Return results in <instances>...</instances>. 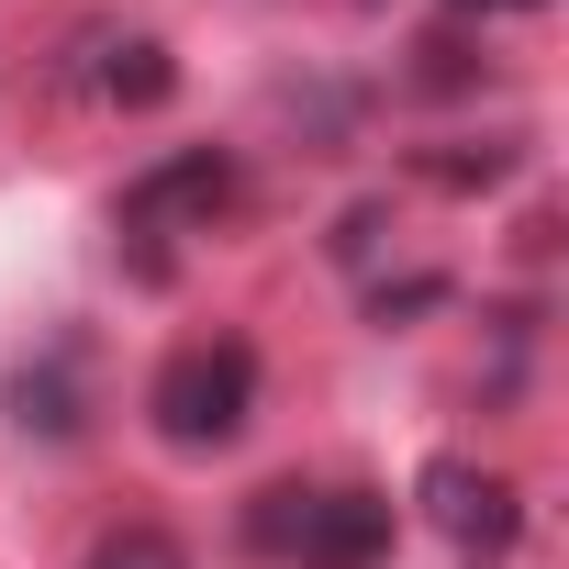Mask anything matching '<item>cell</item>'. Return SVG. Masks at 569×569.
Returning a JSON list of instances; mask_svg holds the SVG:
<instances>
[{"label": "cell", "instance_id": "6da1fadb", "mask_svg": "<svg viewBox=\"0 0 569 569\" xmlns=\"http://www.w3.org/2000/svg\"><path fill=\"white\" fill-rule=\"evenodd\" d=\"M246 547L279 569H380L391 558V502L358 480H279L246 502Z\"/></svg>", "mask_w": 569, "mask_h": 569}, {"label": "cell", "instance_id": "7a4b0ae2", "mask_svg": "<svg viewBox=\"0 0 569 569\" xmlns=\"http://www.w3.org/2000/svg\"><path fill=\"white\" fill-rule=\"evenodd\" d=\"M223 212H234V157H223V146H179V157H157L146 179H123L112 234H123L134 279H168V268H179V246H190V234H212Z\"/></svg>", "mask_w": 569, "mask_h": 569}, {"label": "cell", "instance_id": "3957f363", "mask_svg": "<svg viewBox=\"0 0 569 569\" xmlns=\"http://www.w3.org/2000/svg\"><path fill=\"white\" fill-rule=\"evenodd\" d=\"M146 413L168 447H234L257 413V347L246 336H190L168 347V369L146 380Z\"/></svg>", "mask_w": 569, "mask_h": 569}, {"label": "cell", "instance_id": "277c9868", "mask_svg": "<svg viewBox=\"0 0 569 569\" xmlns=\"http://www.w3.org/2000/svg\"><path fill=\"white\" fill-rule=\"evenodd\" d=\"M425 513H436V536L458 547V569H502V558H513V536H525L513 480H502V469H480V458H436V469H425Z\"/></svg>", "mask_w": 569, "mask_h": 569}, {"label": "cell", "instance_id": "5b68a950", "mask_svg": "<svg viewBox=\"0 0 569 569\" xmlns=\"http://www.w3.org/2000/svg\"><path fill=\"white\" fill-rule=\"evenodd\" d=\"M79 90H90L101 112H157V101L179 90V68H168V46H157L146 23H90V34H79Z\"/></svg>", "mask_w": 569, "mask_h": 569}, {"label": "cell", "instance_id": "8992f818", "mask_svg": "<svg viewBox=\"0 0 569 569\" xmlns=\"http://www.w3.org/2000/svg\"><path fill=\"white\" fill-rule=\"evenodd\" d=\"M12 425H23V436H79V347H46V358L12 380Z\"/></svg>", "mask_w": 569, "mask_h": 569}, {"label": "cell", "instance_id": "52a82bcc", "mask_svg": "<svg viewBox=\"0 0 569 569\" xmlns=\"http://www.w3.org/2000/svg\"><path fill=\"white\" fill-rule=\"evenodd\" d=\"M502 168H513V134H480V146H436V157H425L436 190H491Z\"/></svg>", "mask_w": 569, "mask_h": 569}, {"label": "cell", "instance_id": "ba28073f", "mask_svg": "<svg viewBox=\"0 0 569 569\" xmlns=\"http://www.w3.org/2000/svg\"><path fill=\"white\" fill-rule=\"evenodd\" d=\"M79 569H190V547H179V536H157V525H112Z\"/></svg>", "mask_w": 569, "mask_h": 569}, {"label": "cell", "instance_id": "9c48e42d", "mask_svg": "<svg viewBox=\"0 0 569 569\" xmlns=\"http://www.w3.org/2000/svg\"><path fill=\"white\" fill-rule=\"evenodd\" d=\"M458 23H480V12H547V0H447Z\"/></svg>", "mask_w": 569, "mask_h": 569}]
</instances>
